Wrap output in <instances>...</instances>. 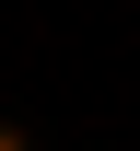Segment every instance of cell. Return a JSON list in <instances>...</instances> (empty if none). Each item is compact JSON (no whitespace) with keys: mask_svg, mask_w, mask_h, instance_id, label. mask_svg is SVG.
<instances>
[{"mask_svg":"<svg viewBox=\"0 0 140 151\" xmlns=\"http://www.w3.org/2000/svg\"><path fill=\"white\" fill-rule=\"evenodd\" d=\"M0 151H35V128H12V116H0Z\"/></svg>","mask_w":140,"mask_h":151,"instance_id":"6da1fadb","label":"cell"}]
</instances>
